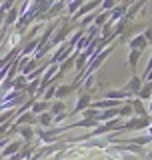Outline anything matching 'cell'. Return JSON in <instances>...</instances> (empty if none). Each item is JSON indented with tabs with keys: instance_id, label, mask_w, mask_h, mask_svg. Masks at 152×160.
Instances as JSON below:
<instances>
[{
	"instance_id": "23",
	"label": "cell",
	"mask_w": 152,
	"mask_h": 160,
	"mask_svg": "<svg viewBox=\"0 0 152 160\" xmlns=\"http://www.w3.org/2000/svg\"><path fill=\"white\" fill-rule=\"evenodd\" d=\"M16 20H18V8H14V6H12V8L8 10V16L4 18V26H12Z\"/></svg>"
},
{
	"instance_id": "17",
	"label": "cell",
	"mask_w": 152,
	"mask_h": 160,
	"mask_svg": "<svg viewBox=\"0 0 152 160\" xmlns=\"http://www.w3.org/2000/svg\"><path fill=\"white\" fill-rule=\"evenodd\" d=\"M108 20H110V10H98V12H96V18H94V24L98 28H102Z\"/></svg>"
},
{
	"instance_id": "9",
	"label": "cell",
	"mask_w": 152,
	"mask_h": 160,
	"mask_svg": "<svg viewBox=\"0 0 152 160\" xmlns=\"http://www.w3.org/2000/svg\"><path fill=\"white\" fill-rule=\"evenodd\" d=\"M116 106H120V102L112 98H98L90 104V108H96V110H108V108H116Z\"/></svg>"
},
{
	"instance_id": "4",
	"label": "cell",
	"mask_w": 152,
	"mask_h": 160,
	"mask_svg": "<svg viewBox=\"0 0 152 160\" xmlns=\"http://www.w3.org/2000/svg\"><path fill=\"white\" fill-rule=\"evenodd\" d=\"M134 4V0H122L120 4H116V6L110 10V22L116 24L120 18H124L126 16V12H128V8Z\"/></svg>"
},
{
	"instance_id": "27",
	"label": "cell",
	"mask_w": 152,
	"mask_h": 160,
	"mask_svg": "<svg viewBox=\"0 0 152 160\" xmlns=\"http://www.w3.org/2000/svg\"><path fill=\"white\" fill-rule=\"evenodd\" d=\"M148 134H150V136H152V124H150V126H148Z\"/></svg>"
},
{
	"instance_id": "19",
	"label": "cell",
	"mask_w": 152,
	"mask_h": 160,
	"mask_svg": "<svg viewBox=\"0 0 152 160\" xmlns=\"http://www.w3.org/2000/svg\"><path fill=\"white\" fill-rule=\"evenodd\" d=\"M50 112H52L54 116L66 112V102H64V100H52V102H50Z\"/></svg>"
},
{
	"instance_id": "18",
	"label": "cell",
	"mask_w": 152,
	"mask_h": 160,
	"mask_svg": "<svg viewBox=\"0 0 152 160\" xmlns=\"http://www.w3.org/2000/svg\"><path fill=\"white\" fill-rule=\"evenodd\" d=\"M140 100H150L152 98V82L150 80H146V82L142 84V88H140V92L136 94Z\"/></svg>"
},
{
	"instance_id": "22",
	"label": "cell",
	"mask_w": 152,
	"mask_h": 160,
	"mask_svg": "<svg viewBox=\"0 0 152 160\" xmlns=\"http://www.w3.org/2000/svg\"><path fill=\"white\" fill-rule=\"evenodd\" d=\"M56 88H58V82H52L46 90H44L42 100H48V102H52V100H54V94H56Z\"/></svg>"
},
{
	"instance_id": "21",
	"label": "cell",
	"mask_w": 152,
	"mask_h": 160,
	"mask_svg": "<svg viewBox=\"0 0 152 160\" xmlns=\"http://www.w3.org/2000/svg\"><path fill=\"white\" fill-rule=\"evenodd\" d=\"M140 54L142 52H138V50H130L128 52V66L132 68V72L136 70V64L140 62Z\"/></svg>"
},
{
	"instance_id": "6",
	"label": "cell",
	"mask_w": 152,
	"mask_h": 160,
	"mask_svg": "<svg viewBox=\"0 0 152 160\" xmlns=\"http://www.w3.org/2000/svg\"><path fill=\"white\" fill-rule=\"evenodd\" d=\"M150 44H148V40H146L144 34H136V36H132L128 40V48L130 50H138V52H144L146 48H148Z\"/></svg>"
},
{
	"instance_id": "16",
	"label": "cell",
	"mask_w": 152,
	"mask_h": 160,
	"mask_svg": "<svg viewBox=\"0 0 152 160\" xmlns=\"http://www.w3.org/2000/svg\"><path fill=\"white\" fill-rule=\"evenodd\" d=\"M26 86H28V76L26 74H18L14 78V90L16 92H26Z\"/></svg>"
},
{
	"instance_id": "12",
	"label": "cell",
	"mask_w": 152,
	"mask_h": 160,
	"mask_svg": "<svg viewBox=\"0 0 152 160\" xmlns=\"http://www.w3.org/2000/svg\"><path fill=\"white\" fill-rule=\"evenodd\" d=\"M128 102L132 104V108H134V116H150L148 108L144 106V100H140L138 96H134V98H130Z\"/></svg>"
},
{
	"instance_id": "5",
	"label": "cell",
	"mask_w": 152,
	"mask_h": 160,
	"mask_svg": "<svg viewBox=\"0 0 152 160\" xmlns=\"http://www.w3.org/2000/svg\"><path fill=\"white\" fill-rule=\"evenodd\" d=\"M64 6H66V2H64V0H56V2H54L52 6L48 8V12L42 14V16H40L36 22H46V20H50V22H52V20H56V18L60 16V12L64 10Z\"/></svg>"
},
{
	"instance_id": "2",
	"label": "cell",
	"mask_w": 152,
	"mask_h": 160,
	"mask_svg": "<svg viewBox=\"0 0 152 160\" xmlns=\"http://www.w3.org/2000/svg\"><path fill=\"white\" fill-rule=\"evenodd\" d=\"M100 6H102V0H86L82 6L76 10L72 16H70V20H72V22H76V20H82L84 16H88L90 12H96V10H100Z\"/></svg>"
},
{
	"instance_id": "14",
	"label": "cell",
	"mask_w": 152,
	"mask_h": 160,
	"mask_svg": "<svg viewBox=\"0 0 152 160\" xmlns=\"http://www.w3.org/2000/svg\"><path fill=\"white\" fill-rule=\"evenodd\" d=\"M50 110V102L48 100H42V98H36L34 100V104H32V108H30V112H34L38 116V114H42V112H48Z\"/></svg>"
},
{
	"instance_id": "26",
	"label": "cell",
	"mask_w": 152,
	"mask_h": 160,
	"mask_svg": "<svg viewBox=\"0 0 152 160\" xmlns=\"http://www.w3.org/2000/svg\"><path fill=\"white\" fill-rule=\"evenodd\" d=\"M148 112H152V98H150V102H148Z\"/></svg>"
},
{
	"instance_id": "28",
	"label": "cell",
	"mask_w": 152,
	"mask_h": 160,
	"mask_svg": "<svg viewBox=\"0 0 152 160\" xmlns=\"http://www.w3.org/2000/svg\"><path fill=\"white\" fill-rule=\"evenodd\" d=\"M150 82H152V80H150Z\"/></svg>"
},
{
	"instance_id": "11",
	"label": "cell",
	"mask_w": 152,
	"mask_h": 160,
	"mask_svg": "<svg viewBox=\"0 0 152 160\" xmlns=\"http://www.w3.org/2000/svg\"><path fill=\"white\" fill-rule=\"evenodd\" d=\"M12 128L22 136V140L26 144H32V140L36 138V128H30V126H12Z\"/></svg>"
},
{
	"instance_id": "10",
	"label": "cell",
	"mask_w": 152,
	"mask_h": 160,
	"mask_svg": "<svg viewBox=\"0 0 152 160\" xmlns=\"http://www.w3.org/2000/svg\"><path fill=\"white\" fill-rule=\"evenodd\" d=\"M34 124H36V114L34 112H20L16 116L14 126H34Z\"/></svg>"
},
{
	"instance_id": "7",
	"label": "cell",
	"mask_w": 152,
	"mask_h": 160,
	"mask_svg": "<svg viewBox=\"0 0 152 160\" xmlns=\"http://www.w3.org/2000/svg\"><path fill=\"white\" fill-rule=\"evenodd\" d=\"M104 98H112V100H118L120 102V100H128V98H134V96L126 88H110L104 92Z\"/></svg>"
},
{
	"instance_id": "25",
	"label": "cell",
	"mask_w": 152,
	"mask_h": 160,
	"mask_svg": "<svg viewBox=\"0 0 152 160\" xmlns=\"http://www.w3.org/2000/svg\"><path fill=\"white\" fill-rule=\"evenodd\" d=\"M142 34H144V36H146V40H148V44H152V24H150V26H148V28L144 30Z\"/></svg>"
},
{
	"instance_id": "15",
	"label": "cell",
	"mask_w": 152,
	"mask_h": 160,
	"mask_svg": "<svg viewBox=\"0 0 152 160\" xmlns=\"http://www.w3.org/2000/svg\"><path fill=\"white\" fill-rule=\"evenodd\" d=\"M24 140H14V142H10L6 148H4V152H2V156L6 158V156H12V154H16V152H20L22 150V146H24Z\"/></svg>"
},
{
	"instance_id": "20",
	"label": "cell",
	"mask_w": 152,
	"mask_h": 160,
	"mask_svg": "<svg viewBox=\"0 0 152 160\" xmlns=\"http://www.w3.org/2000/svg\"><path fill=\"white\" fill-rule=\"evenodd\" d=\"M34 50H38V38H30L26 42V46L20 50V52H22V56H28L30 52H34Z\"/></svg>"
},
{
	"instance_id": "1",
	"label": "cell",
	"mask_w": 152,
	"mask_h": 160,
	"mask_svg": "<svg viewBox=\"0 0 152 160\" xmlns=\"http://www.w3.org/2000/svg\"><path fill=\"white\" fill-rule=\"evenodd\" d=\"M152 124V116H130L124 120V126L120 132H128V130H134V132H138V130H144L148 128Z\"/></svg>"
},
{
	"instance_id": "3",
	"label": "cell",
	"mask_w": 152,
	"mask_h": 160,
	"mask_svg": "<svg viewBox=\"0 0 152 160\" xmlns=\"http://www.w3.org/2000/svg\"><path fill=\"white\" fill-rule=\"evenodd\" d=\"M90 104H92V94H90L88 90L80 88L78 90V96H76V104H74V108H72V112H70V114H72V116H74V114H80L82 110L88 108Z\"/></svg>"
},
{
	"instance_id": "13",
	"label": "cell",
	"mask_w": 152,
	"mask_h": 160,
	"mask_svg": "<svg viewBox=\"0 0 152 160\" xmlns=\"http://www.w3.org/2000/svg\"><path fill=\"white\" fill-rule=\"evenodd\" d=\"M36 124L40 128H50V126H54V114L50 112H42V114H38L36 116Z\"/></svg>"
},
{
	"instance_id": "8",
	"label": "cell",
	"mask_w": 152,
	"mask_h": 160,
	"mask_svg": "<svg viewBox=\"0 0 152 160\" xmlns=\"http://www.w3.org/2000/svg\"><path fill=\"white\" fill-rule=\"evenodd\" d=\"M142 84H144V80L140 78L138 74H132V76H130V80L126 82V86H122V88H126L130 94H132V96H136V94L140 92V88H142Z\"/></svg>"
},
{
	"instance_id": "24",
	"label": "cell",
	"mask_w": 152,
	"mask_h": 160,
	"mask_svg": "<svg viewBox=\"0 0 152 160\" xmlns=\"http://www.w3.org/2000/svg\"><path fill=\"white\" fill-rule=\"evenodd\" d=\"M84 2H86V0H74V2L66 4V6H68V14H70V16H72V14H74V12H76V10H78L80 6H82Z\"/></svg>"
}]
</instances>
